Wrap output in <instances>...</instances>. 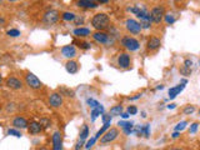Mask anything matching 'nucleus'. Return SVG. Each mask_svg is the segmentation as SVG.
<instances>
[{"label":"nucleus","instance_id":"obj_1","mask_svg":"<svg viewBox=\"0 0 200 150\" xmlns=\"http://www.w3.org/2000/svg\"><path fill=\"white\" fill-rule=\"evenodd\" d=\"M109 24H110V18L105 13H98L91 19V25L98 31H103L104 29H107L109 26Z\"/></svg>","mask_w":200,"mask_h":150},{"label":"nucleus","instance_id":"obj_2","mask_svg":"<svg viewBox=\"0 0 200 150\" xmlns=\"http://www.w3.org/2000/svg\"><path fill=\"white\" fill-rule=\"evenodd\" d=\"M164 16H165V9L161 5L154 7L152 9V11H150V18H152V21L155 23V24H160Z\"/></svg>","mask_w":200,"mask_h":150},{"label":"nucleus","instance_id":"obj_3","mask_svg":"<svg viewBox=\"0 0 200 150\" xmlns=\"http://www.w3.org/2000/svg\"><path fill=\"white\" fill-rule=\"evenodd\" d=\"M121 45L125 49L130 50V52H135V50H138L140 48V43L133 36H124L121 39Z\"/></svg>","mask_w":200,"mask_h":150},{"label":"nucleus","instance_id":"obj_4","mask_svg":"<svg viewBox=\"0 0 200 150\" xmlns=\"http://www.w3.org/2000/svg\"><path fill=\"white\" fill-rule=\"evenodd\" d=\"M119 136V130L116 128H110L103 136L100 139V144H109V143H113L116 138Z\"/></svg>","mask_w":200,"mask_h":150},{"label":"nucleus","instance_id":"obj_5","mask_svg":"<svg viewBox=\"0 0 200 150\" xmlns=\"http://www.w3.org/2000/svg\"><path fill=\"white\" fill-rule=\"evenodd\" d=\"M43 20H44V23L48 24V25H53V24H55V23L59 20V11L55 10V9H52V10L46 11Z\"/></svg>","mask_w":200,"mask_h":150},{"label":"nucleus","instance_id":"obj_6","mask_svg":"<svg viewBox=\"0 0 200 150\" xmlns=\"http://www.w3.org/2000/svg\"><path fill=\"white\" fill-rule=\"evenodd\" d=\"M25 81H26V85L30 86L31 89H40L43 86L41 81L36 78V75H34L33 73H28L25 75Z\"/></svg>","mask_w":200,"mask_h":150},{"label":"nucleus","instance_id":"obj_7","mask_svg":"<svg viewBox=\"0 0 200 150\" xmlns=\"http://www.w3.org/2000/svg\"><path fill=\"white\" fill-rule=\"evenodd\" d=\"M125 28L128 31H130L131 34H139L141 31V25L140 23H138L134 19H128L125 21Z\"/></svg>","mask_w":200,"mask_h":150},{"label":"nucleus","instance_id":"obj_8","mask_svg":"<svg viewBox=\"0 0 200 150\" xmlns=\"http://www.w3.org/2000/svg\"><path fill=\"white\" fill-rule=\"evenodd\" d=\"M49 104L52 105L53 108H59V107H61V104H63V96H61V94H59V93H53L52 95L49 96Z\"/></svg>","mask_w":200,"mask_h":150},{"label":"nucleus","instance_id":"obj_9","mask_svg":"<svg viewBox=\"0 0 200 150\" xmlns=\"http://www.w3.org/2000/svg\"><path fill=\"white\" fill-rule=\"evenodd\" d=\"M61 54H63L64 58L70 60L76 55V49H75L74 45H65V46L61 48Z\"/></svg>","mask_w":200,"mask_h":150},{"label":"nucleus","instance_id":"obj_10","mask_svg":"<svg viewBox=\"0 0 200 150\" xmlns=\"http://www.w3.org/2000/svg\"><path fill=\"white\" fill-rule=\"evenodd\" d=\"M53 150H63V138L60 131H55L53 134Z\"/></svg>","mask_w":200,"mask_h":150},{"label":"nucleus","instance_id":"obj_11","mask_svg":"<svg viewBox=\"0 0 200 150\" xmlns=\"http://www.w3.org/2000/svg\"><path fill=\"white\" fill-rule=\"evenodd\" d=\"M93 39L99 44H108L109 43V34L104 31H95L93 34Z\"/></svg>","mask_w":200,"mask_h":150},{"label":"nucleus","instance_id":"obj_12","mask_svg":"<svg viewBox=\"0 0 200 150\" xmlns=\"http://www.w3.org/2000/svg\"><path fill=\"white\" fill-rule=\"evenodd\" d=\"M118 65L123 69H128L130 66V55L126 53H121L118 57Z\"/></svg>","mask_w":200,"mask_h":150},{"label":"nucleus","instance_id":"obj_13","mask_svg":"<svg viewBox=\"0 0 200 150\" xmlns=\"http://www.w3.org/2000/svg\"><path fill=\"white\" fill-rule=\"evenodd\" d=\"M7 86L10 88V89H14V90H19L23 88V83L21 80H19L18 78H14V76H9L7 79Z\"/></svg>","mask_w":200,"mask_h":150},{"label":"nucleus","instance_id":"obj_14","mask_svg":"<svg viewBox=\"0 0 200 150\" xmlns=\"http://www.w3.org/2000/svg\"><path fill=\"white\" fill-rule=\"evenodd\" d=\"M161 45V41L159 38L157 36H152V38H149L148 40V44H146V48L150 50V52H155V50H158Z\"/></svg>","mask_w":200,"mask_h":150},{"label":"nucleus","instance_id":"obj_15","mask_svg":"<svg viewBox=\"0 0 200 150\" xmlns=\"http://www.w3.org/2000/svg\"><path fill=\"white\" fill-rule=\"evenodd\" d=\"M76 5L79 8H85V9H95L99 7L98 2H93V0H80L76 3Z\"/></svg>","mask_w":200,"mask_h":150},{"label":"nucleus","instance_id":"obj_16","mask_svg":"<svg viewBox=\"0 0 200 150\" xmlns=\"http://www.w3.org/2000/svg\"><path fill=\"white\" fill-rule=\"evenodd\" d=\"M13 126L16 128V129H28L29 124H28V121H26L25 118L16 116V118L13 120Z\"/></svg>","mask_w":200,"mask_h":150},{"label":"nucleus","instance_id":"obj_17","mask_svg":"<svg viewBox=\"0 0 200 150\" xmlns=\"http://www.w3.org/2000/svg\"><path fill=\"white\" fill-rule=\"evenodd\" d=\"M184 88H185V84H183V83H180L179 85H176V86H174V88H171V89H169V99H175L183 90H184Z\"/></svg>","mask_w":200,"mask_h":150},{"label":"nucleus","instance_id":"obj_18","mask_svg":"<svg viewBox=\"0 0 200 150\" xmlns=\"http://www.w3.org/2000/svg\"><path fill=\"white\" fill-rule=\"evenodd\" d=\"M65 69L69 74H76L79 71V64L74 60H69L66 64H65Z\"/></svg>","mask_w":200,"mask_h":150},{"label":"nucleus","instance_id":"obj_19","mask_svg":"<svg viewBox=\"0 0 200 150\" xmlns=\"http://www.w3.org/2000/svg\"><path fill=\"white\" fill-rule=\"evenodd\" d=\"M28 130H29L30 134H39V133L43 130V128H41L40 123H38V121H31V123L29 124V126H28Z\"/></svg>","mask_w":200,"mask_h":150},{"label":"nucleus","instance_id":"obj_20","mask_svg":"<svg viewBox=\"0 0 200 150\" xmlns=\"http://www.w3.org/2000/svg\"><path fill=\"white\" fill-rule=\"evenodd\" d=\"M118 125H120V126L123 128V130H124L125 134L129 135V134L133 133V126H134V124H133L131 121H119Z\"/></svg>","mask_w":200,"mask_h":150},{"label":"nucleus","instance_id":"obj_21","mask_svg":"<svg viewBox=\"0 0 200 150\" xmlns=\"http://www.w3.org/2000/svg\"><path fill=\"white\" fill-rule=\"evenodd\" d=\"M74 35L79 36V38H85L90 35V30L88 28H76L74 30Z\"/></svg>","mask_w":200,"mask_h":150},{"label":"nucleus","instance_id":"obj_22","mask_svg":"<svg viewBox=\"0 0 200 150\" xmlns=\"http://www.w3.org/2000/svg\"><path fill=\"white\" fill-rule=\"evenodd\" d=\"M100 114H104V107L103 105H99L98 108H95V109H93L91 110V121H95V119L100 115Z\"/></svg>","mask_w":200,"mask_h":150},{"label":"nucleus","instance_id":"obj_23","mask_svg":"<svg viewBox=\"0 0 200 150\" xmlns=\"http://www.w3.org/2000/svg\"><path fill=\"white\" fill-rule=\"evenodd\" d=\"M110 124H111V120H110V121H108V123H105V124L103 125V128H102V129H100V130H99V131L95 134V136H94V138L98 140V139L100 138V135H103L104 133H107V131L110 129Z\"/></svg>","mask_w":200,"mask_h":150},{"label":"nucleus","instance_id":"obj_24","mask_svg":"<svg viewBox=\"0 0 200 150\" xmlns=\"http://www.w3.org/2000/svg\"><path fill=\"white\" fill-rule=\"evenodd\" d=\"M123 114V107L121 105H115L110 109V113L109 115L110 116H116V115H121Z\"/></svg>","mask_w":200,"mask_h":150},{"label":"nucleus","instance_id":"obj_25","mask_svg":"<svg viewBox=\"0 0 200 150\" xmlns=\"http://www.w3.org/2000/svg\"><path fill=\"white\" fill-rule=\"evenodd\" d=\"M61 18H63L65 21H73V20H75L76 15H75L74 13H71V11H65V13H63Z\"/></svg>","mask_w":200,"mask_h":150},{"label":"nucleus","instance_id":"obj_26","mask_svg":"<svg viewBox=\"0 0 200 150\" xmlns=\"http://www.w3.org/2000/svg\"><path fill=\"white\" fill-rule=\"evenodd\" d=\"M88 135H89V128H88V125H83V129L80 131V139L79 140L84 141L88 138Z\"/></svg>","mask_w":200,"mask_h":150},{"label":"nucleus","instance_id":"obj_27","mask_svg":"<svg viewBox=\"0 0 200 150\" xmlns=\"http://www.w3.org/2000/svg\"><path fill=\"white\" fill-rule=\"evenodd\" d=\"M194 111H195V107H194V105H186V107L183 109V113H184L185 115H191Z\"/></svg>","mask_w":200,"mask_h":150},{"label":"nucleus","instance_id":"obj_28","mask_svg":"<svg viewBox=\"0 0 200 150\" xmlns=\"http://www.w3.org/2000/svg\"><path fill=\"white\" fill-rule=\"evenodd\" d=\"M86 104L90 107V108H93V109H95V108H98L99 105H102L100 103H98L96 100H94V99H88L86 100Z\"/></svg>","mask_w":200,"mask_h":150},{"label":"nucleus","instance_id":"obj_29","mask_svg":"<svg viewBox=\"0 0 200 150\" xmlns=\"http://www.w3.org/2000/svg\"><path fill=\"white\" fill-rule=\"evenodd\" d=\"M40 125H41V128L43 129H48L50 125H52V123H50V120L49 119H45V118H43V119H40Z\"/></svg>","mask_w":200,"mask_h":150},{"label":"nucleus","instance_id":"obj_30","mask_svg":"<svg viewBox=\"0 0 200 150\" xmlns=\"http://www.w3.org/2000/svg\"><path fill=\"white\" fill-rule=\"evenodd\" d=\"M141 134H144V136L149 138V135H150V124H145V125L143 126Z\"/></svg>","mask_w":200,"mask_h":150},{"label":"nucleus","instance_id":"obj_31","mask_svg":"<svg viewBox=\"0 0 200 150\" xmlns=\"http://www.w3.org/2000/svg\"><path fill=\"white\" fill-rule=\"evenodd\" d=\"M7 34H8L9 36H11V38H16V36L20 35V31H19L18 29H10V30H8Z\"/></svg>","mask_w":200,"mask_h":150},{"label":"nucleus","instance_id":"obj_32","mask_svg":"<svg viewBox=\"0 0 200 150\" xmlns=\"http://www.w3.org/2000/svg\"><path fill=\"white\" fill-rule=\"evenodd\" d=\"M186 125H188V121H185V120H184V121H180V123L175 126V131H181V130H184Z\"/></svg>","mask_w":200,"mask_h":150},{"label":"nucleus","instance_id":"obj_33","mask_svg":"<svg viewBox=\"0 0 200 150\" xmlns=\"http://www.w3.org/2000/svg\"><path fill=\"white\" fill-rule=\"evenodd\" d=\"M8 135H13V136H16V138H21V133L16 129H9L8 130Z\"/></svg>","mask_w":200,"mask_h":150},{"label":"nucleus","instance_id":"obj_34","mask_svg":"<svg viewBox=\"0 0 200 150\" xmlns=\"http://www.w3.org/2000/svg\"><path fill=\"white\" fill-rule=\"evenodd\" d=\"M165 21H166V24H173L174 21H175V18H174V15L173 14H165Z\"/></svg>","mask_w":200,"mask_h":150},{"label":"nucleus","instance_id":"obj_35","mask_svg":"<svg viewBox=\"0 0 200 150\" xmlns=\"http://www.w3.org/2000/svg\"><path fill=\"white\" fill-rule=\"evenodd\" d=\"M136 113H138V108L136 107H134V105L128 107V114L129 115H135Z\"/></svg>","mask_w":200,"mask_h":150},{"label":"nucleus","instance_id":"obj_36","mask_svg":"<svg viewBox=\"0 0 200 150\" xmlns=\"http://www.w3.org/2000/svg\"><path fill=\"white\" fill-rule=\"evenodd\" d=\"M61 93H65V94H66V96H71V98L74 96V93H73L71 90L66 89V88H61V89H60V94H61Z\"/></svg>","mask_w":200,"mask_h":150},{"label":"nucleus","instance_id":"obj_37","mask_svg":"<svg viewBox=\"0 0 200 150\" xmlns=\"http://www.w3.org/2000/svg\"><path fill=\"white\" fill-rule=\"evenodd\" d=\"M198 126H199V124H198V123H193V124L190 125L189 133H190V134H194V133H196V130H198Z\"/></svg>","mask_w":200,"mask_h":150},{"label":"nucleus","instance_id":"obj_38","mask_svg":"<svg viewBox=\"0 0 200 150\" xmlns=\"http://www.w3.org/2000/svg\"><path fill=\"white\" fill-rule=\"evenodd\" d=\"M79 46H80L81 49H90L91 44H90V43H86V41H80V43H79Z\"/></svg>","mask_w":200,"mask_h":150},{"label":"nucleus","instance_id":"obj_39","mask_svg":"<svg viewBox=\"0 0 200 150\" xmlns=\"http://www.w3.org/2000/svg\"><path fill=\"white\" fill-rule=\"evenodd\" d=\"M95 141H96V139H95V138H91L90 140H88V143H86L85 148H86V149H90V148L94 145V143H95Z\"/></svg>","mask_w":200,"mask_h":150},{"label":"nucleus","instance_id":"obj_40","mask_svg":"<svg viewBox=\"0 0 200 150\" xmlns=\"http://www.w3.org/2000/svg\"><path fill=\"white\" fill-rule=\"evenodd\" d=\"M180 73L184 74V75H190V74H191V69H188V68L184 66V68L180 69Z\"/></svg>","mask_w":200,"mask_h":150},{"label":"nucleus","instance_id":"obj_41","mask_svg":"<svg viewBox=\"0 0 200 150\" xmlns=\"http://www.w3.org/2000/svg\"><path fill=\"white\" fill-rule=\"evenodd\" d=\"M141 29H149L150 28V21H140Z\"/></svg>","mask_w":200,"mask_h":150},{"label":"nucleus","instance_id":"obj_42","mask_svg":"<svg viewBox=\"0 0 200 150\" xmlns=\"http://www.w3.org/2000/svg\"><path fill=\"white\" fill-rule=\"evenodd\" d=\"M191 65H193V61H191V60H189V59H185V60H184V66H185V68L191 69Z\"/></svg>","mask_w":200,"mask_h":150},{"label":"nucleus","instance_id":"obj_43","mask_svg":"<svg viewBox=\"0 0 200 150\" xmlns=\"http://www.w3.org/2000/svg\"><path fill=\"white\" fill-rule=\"evenodd\" d=\"M83 144H84V141L79 140V141L76 143V146H75V149H74V150H80V149H81V146H83Z\"/></svg>","mask_w":200,"mask_h":150},{"label":"nucleus","instance_id":"obj_44","mask_svg":"<svg viewBox=\"0 0 200 150\" xmlns=\"http://www.w3.org/2000/svg\"><path fill=\"white\" fill-rule=\"evenodd\" d=\"M140 96H141V94H136L135 96H130V98H129V100H136V99H139Z\"/></svg>","mask_w":200,"mask_h":150},{"label":"nucleus","instance_id":"obj_45","mask_svg":"<svg viewBox=\"0 0 200 150\" xmlns=\"http://www.w3.org/2000/svg\"><path fill=\"white\" fill-rule=\"evenodd\" d=\"M174 139H176V138H179L180 136V133L179 131H175V133H173V135H171Z\"/></svg>","mask_w":200,"mask_h":150},{"label":"nucleus","instance_id":"obj_46","mask_svg":"<svg viewBox=\"0 0 200 150\" xmlns=\"http://www.w3.org/2000/svg\"><path fill=\"white\" fill-rule=\"evenodd\" d=\"M4 24H5V19L3 16H0V26H3Z\"/></svg>","mask_w":200,"mask_h":150},{"label":"nucleus","instance_id":"obj_47","mask_svg":"<svg viewBox=\"0 0 200 150\" xmlns=\"http://www.w3.org/2000/svg\"><path fill=\"white\" fill-rule=\"evenodd\" d=\"M120 116H121L123 119H128V118H129V114H128V113H123Z\"/></svg>","mask_w":200,"mask_h":150},{"label":"nucleus","instance_id":"obj_48","mask_svg":"<svg viewBox=\"0 0 200 150\" xmlns=\"http://www.w3.org/2000/svg\"><path fill=\"white\" fill-rule=\"evenodd\" d=\"M76 19V18H75ZM83 23V18H80V19H76V24H81Z\"/></svg>","mask_w":200,"mask_h":150},{"label":"nucleus","instance_id":"obj_49","mask_svg":"<svg viewBox=\"0 0 200 150\" xmlns=\"http://www.w3.org/2000/svg\"><path fill=\"white\" fill-rule=\"evenodd\" d=\"M175 108V104H169L168 105V109H174Z\"/></svg>","mask_w":200,"mask_h":150},{"label":"nucleus","instance_id":"obj_50","mask_svg":"<svg viewBox=\"0 0 200 150\" xmlns=\"http://www.w3.org/2000/svg\"><path fill=\"white\" fill-rule=\"evenodd\" d=\"M169 150H185V149H183V148H171Z\"/></svg>","mask_w":200,"mask_h":150},{"label":"nucleus","instance_id":"obj_51","mask_svg":"<svg viewBox=\"0 0 200 150\" xmlns=\"http://www.w3.org/2000/svg\"><path fill=\"white\" fill-rule=\"evenodd\" d=\"M141 116H143V118H146V114H145V111H141Z\"/></svg>","mask_w":200,"mask_h":150},{"label":"nucleus","instance_id":"obj_52","mask_svg":"<svg viewBox=\"0 0 200 150\" xmlns=\"http://www.w3.org/2000/svg\"><path fill=\"white\" fill-rule=\"evenodd\" d=\"M38 150H48V149H46V148H44V146H41V148H39Z\"/></svg>","mask_w":200,"mask_h":150},{"label":"nucleus","instance_id":"obj_53","mask_svg":"<svg viewBox=\"0 0 200 150\" xmlns=\"http://www.w3.org/2000/svg\"><path fill=\"white\" fill-rule=\"evenodd\" d=\"M0 83H2V74H0Z\"/></svg>","mask_w":200,"mask_h":150},{"label":"nucleus","instance_id":"obj_54","mask_svg":"<svg viewBox=\"0 0 200 150\" xmlns=\"http://www.w3.org/2000/svg\"><path fill=\"white\" fill-rule=\"evenodd\" d=\"M199 115H200V109H199Z\"/></svg>","mask_w":200,"mask_h":150},{"label":"nucleus","instance_id":"obj_55","mask_svg":"<svg viewBox=\"0 0 200 150\" xmlns=\"http://www.w3.org/2000/svg\"><path fill=\"white\" fill-rule=\"evenodd\" d=\"M199 64H200V61H199Z\"/></svg>","mask_w":200,"mask_h":150}]
</instances>
